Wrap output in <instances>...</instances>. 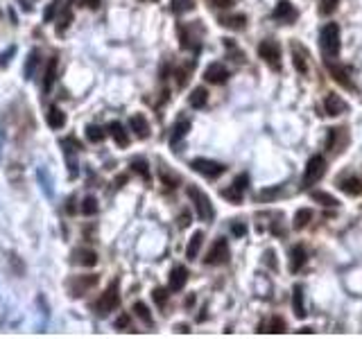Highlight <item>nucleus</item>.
<instances>
[{
	"mask_svg": "<svg viewBox=\"0 0 362 339\" xmlns=\"http://www.w3.org/2000/svg\"><path fill=\"white\" fill-rule=\"evenodd\" d=\"M81 5L88 9H98L100 7V0H81Z\"/></svg>",
	"mask_w": 362,
	"mask_h": 339,
	"instance_id": "obj_48",
	"label": "nucleus"
},
{
	"mask_svg": "<svg viewBox=\"0 0 362 339\" xmlns=\"http://www.w3.org/2000/svg\"><path fill=\"white\" fill-rule=\"evenodd\" d=\"M190 167H193L197 174L202 176H208V179H217V176L222 174V172L226 170L222 163L217 161H211V158H195L193 163H190Z\"/></svg>",
	"mask_w": 362,
	"mask_h": 339,
	"instance_id": "obj_4",
	"label": "nucleus"
},
{
	"mask_svg": "<svg viewBox=\"0 0 362 339\" xmlns=\"http://www.w3.org/2000/svg\"><path fill=\"white\" fill-rule=\"evenodd\" d=\"M188 129H190V122H188V120H179V122H176V125H174V129H172L170 143L176 147V143H179V140L184 138L186 134H188Z\"/></svg>",
	"mask_w": 362,
	"mask_h": 339,
	"instance_id": "obj_30",
	"label": "nucleus"
},
{
	"mask_svg": "<svg viewBox=\"0 0 362 339\" xmlns=\"http://www.w3.org/2000/svg\"><path fill=\"white\" fill-rule=\"evenodd\" d=\"M86 138H88L90 143H102V140H104V131L100 129L98 125H88V127H86Z\"/></svg>",
	"mask_w": 362,
	"mask_h": 339,
	"instance_id": "obj_32",
	"label": "nucleus"
},
{
	"mask_svg": "<svg viewBox=\"0 0 362 339\" xmlns=\"http://www.w3.org/2000/svg\"><path fill=\"white\" fill-rule=\"evenodd\" d=\"M45 120H48V125L52 127V129H63V127H66V113L59 106H50Z\"/></svg>",
	"mask_w": 362,
	"mask_h": 339,
	"instance_id": "obj_17",
	"label": "nucleus"
},
{
	"mask_svg": "<svg viewBox=\"0 0 362 339\" xmlns=\"http://www.w3.org/2000/svg\"><path fill=\"white\" fill-rule=\"evenodd\" d=\"M339 190L346 194H360L362 192V183L355 176H348V179H339Z\"/></svg>",
	"mask_w": 362,
	"mask_h": 339,
	"instance_id": "obj_27",
	"label": "nucleus"
},
{
	"mask_svg": "<svg viewBox=\"0 0 362 339\" xmlns=\"http://www.w3.org/2000/svg\"><path fill=\"white\" fill-rule=\"evenodd\" d=\"M36 179H39L41 190L45 192V197H48V199H52V181H50L48 172H45L43 167H36Z\"/></svg>",
	"mask_w": 362,
	"mask_h": 339,
	"instance_id": "obj_29",
	"label": "nucleus"
},
{
	"mask_svg": "<svg viewBox=\"0 0 362 339\" xmlns=\"http://www.w3.org/2000/svg\"><path fill=\"white\" fill-rule=\"evenodd\" d=\"M306 260H308V253H306V249L301 247V244H297V247L290 251V271H299L303 265H306Z\"/></svg>",
	"mask_w": 362,
	"mask_h": 339,
	"instance_id": "obj_15",
	"label": "nucleus"
},
{
	"mask_svg": "<svg viewBox=\"0 0 362 339\" xmlns=\"http://www.w3.org/2000/svg\"><path fill=\"white\" fill-rule=\"evenodd\" d=\"M324 108H326V113H328V116H342V113H346L348 104L344 102L339 95H333V93H330L328 97L324 99Z\"/></svg>",
	"mask_w": 362,
	"mask_h": 339,
	"instance_id": "obj_12",
	"label": "nucleus"
},
{
	"mask_svg": "<svg viewBox=\"0 0 362 339\" xmlns=\"http://www.w3.org/2000/svg\"><path fill=\"white\" fill-rule=\"evenodd\" d=\"M118 305H120V292H118V280H113V283L104 289L102 296L98 298L95 310H98V314H109V312H113Z\"/></svg>",
	"mask_w": 362,
	"mask_h": 339,
	"instance_id": "obj_2",
	"label": "nucleus"
},
{
	"mask_svg": "<svg viewBox=\"0 0 362 339\" xmlns=\"http://www.w3.org/2000/svg\"><path fill=\"white\" fill-rule=\"evenodd\" d=\"M247 183H249V176H247V174H240V176H235V181H233V188H235V190H240V192H244V188H247Z\"/></svg>",
	"mask_w": 362,
	"mask_h": 339,
	"instance_id": "obj_42",
	"label": "nucleus"
},
{
	"mask_svg": "<svg viewBox=\"0 0 362 339\" xmlns=\"http://www.w3.org/2000/svg\"><path fill=\"white\" fill-rule=\"evenodd\" d=\"M129 127L138 138H147L149 136V122L145 120V116H140V113H136V116L129 118Z\"/></svg>",
	"mask_w": 362,
	"mask_h": 339,
	"instance_id": "obj_14",
	"label": "nucleus"
},
{
	"mask_svg": "<svg viewBox=\"0 0 362 339\" xmlns=\"http://www.w3.org/2000/svg\"><path fill=\"white\" fill-rule=\"evenodd\" d=\"M70 260L75 262V265H81V267H93L95 262H98V253L93 251V249H75V251L70 253Z\"/></svg>",
	"mask_w": 362,
	"mask_h": 339,
	"instance_id": "obj_11",
	"label": "nucleus"
},
{
	"mask_svg": "<svg viewBox=\"0 0 362 339\" xmlns=\"http://www.w3.org/2000/svg\"><path fill=\"white\" fill-rule=\"evenodd\" d=\"M279 192H281L279 188H272V190H262V192L258 194V197H260V199H269V197H276Z\"/></svg>",
	"mask_w": 362,
	"mask_h": 339,
	"instance_id": "obj_45",
	"label": "nucleus"
},
{
	"mask_svg": "<svg viewBox=\"0 0 362 339\" xmlns=\"http://www.w3.org/2000/svg\"><path fill=\"white\" fill-rule=\"evenodd\" d=\"M269 332H285V321L274 316V319L269 321Z\"/></svg>",
	"mask_w": 362,
	"mask_h": 339,
	"instance_id": "obj_41",
	"label": "nucleus"
},
{
	"mask_svg": "<svg viewBox=\"0 0 362 339\" xmlns=\"http://www.w3.org/2000/svg\"><path fill=\"white\" fill-rule=\"evenodd\" d=\"M202 242H204V233H202V231L193 233V238H190L188 247H186V258H188V260H195V258L199 256V249H202Z\"/></svg>",
	"mask_w": 362,
	"mask_h": 339,
	"instance_id": "obj_18",
	"label": "nucleus"
},
{
	"mask_svg": "<svg viewBox=\"0 0 362 339\" xmlns=\"http://www.w3.org/2000/svg\"><path fill=\"white\" fill-rule=\"evenodd\" d=\"M326 68H328V72H330V75H333V79L337 81L339 86H344V88L353 90V81H351V77H348L346 68L337 66V63H326Z\"/></svg>",
	"mask_w": 362,
	"mask_h": 339,
	"instance_id": "obj_13",
	"label": "nucleus"
},
{
	"mask_svg": "<svg viewBox=\"0 0 362 339\" xmlns=\"http://www.w3.org/2000/svg\"><path fill=\"white\" fill-rule=\"evenodd\" d=\"M292 307H294V314H297L299 319L306 316V307H303V287L301 285H297V287L292 289Z\"/></svg>",
	"mask_w": 362,
	"mask_h": 339,
	"instance_id": "obj_22",
	"label": "nucleus"
},
{
	"mask_svg": "<svg viewBox=\"0 0 362 339\" xmlns=\"http://www.w3.org/2000/svg\"><path fill=\"white\" fill-rule=\"evenodd\" d=\"M154 303H156L158 307H163L165 305V301H167V289H163V287H158V289H154Z\"/></svg>",
	"mask_w": 362,
	"mask_h": 339,
	"instance_id": "obj_39",
	"label": "nucleus"
},
{
	"mask_svg": "<svg viewBox=\"0 0 362 339\" xmlns=\"http://www.w3.org/2000/svg\"><path fill=\"white\" fill-rule=\"evenodd\" d=\"M109 134H111V138L116 140L120 147H127V145H129V136H127L125 127H122L120 122H111V125H109Z\"/></svg>",
	"mask_w": 362,
	"mask_h": 339,
	"instance_id": "obj_19",
	"label": "nucleus"
},
{
	"mask_svg": "<svg viewBox=\"0 0 362 339\" xmlns=\"http://www.w3.org/2000/svg\"><path fill=\"white\" fill-rule=\"evenodd\" d=\"M310 199L312 201H317V203H321V206H326V208H335L337 206V199L333 197V194H328V192H321V190H312L310 192Z\"/></svg>",
	"mask_w": 362,
	"mask_h": 339,
	"instance_id": "obj_26",
	"label": "nucleus"
},
{
	"mask_svg": "<svg viewBox=\"0 0 362 339\" xmlns=\"http://www.w3.org/2000/svg\"><path fill=\"white\" fill-rule=\"evenodd\" d=\"M274 18H276V21L290 23V21H294V18H297V12H294V7L288 3V0H281V3L276 5V9H274Z\"/></svg>",
	"mask_w": 362,
	"mask_h": 339,
	"instance_id": "obj_16",
	"label": "nucleus"
},
{
	"mask_svg": "<svg viewBox=\"0 0 362 339\" xmlns=\"http://www.w3.org/2000/svg\"><path fill=\"white\" fill-rule=\"evenodd\" d=\"M61 3H63V0H54L52 5H48V9H45V14H43V21L45 23L52 21V16L59 12V9H61Z\"/></svg>",
	"mask_w": 362,
	"mask_h": 339,
	"instance_id": "obj_37",
	"label": "nucleus"
},
{
	"mask_svg": "<svg viewBox=\"0 0 362 339\" xmlns=\"http://www.w3.org/2000/svg\"><path fill=\"white\" fill-rule=\"evenodd\" d=\"M131 170H134L136 174H140V176H143L145 181L149 179V170H147V163H145L143 158H134V161H131Z\"/></svg>",
	"mask_w": 362,
	"mask_h": 339,
	"instance_id": "obj_33",
	"label": "nucleus"
},
{
	"mask_svg": "<svg viewBox=\"0 0 362 339\" xmlns=\"http://www.w3.org/2000/svg\"><path fill=\"white\" fill-rule=\"evenodd\" d=\"M188 75H190V68H188V70H186V68H184V70H179V75H176V81H179V86H186V81L190 79Z\"/></svg>",
	"mask_w": 362,
	"mask_h": 339,
	"instance_id": "obj_44",
	"label": "nucleus"
},
{
	"mask_svg": "<svg viewBox=\"0 0 362 339\" xmlns=\"http://www.w3.org/2000/svg\"><path fill=\"white\" fill-rule=\"evenodd\" d=\"M292 63L299 72H308V63H306V50L301 45H292Z\"/></svg>",
	"mask_w": 362,
	"mask_h": 339,
	"instance_id": "obj_23",
	"label": "nucleus"
},
{
	"mask_svg": "<svg viewBox=\"0 0 362 339\" xmlns=\"http://www.w3.org/2000/svg\"><path fill=\"white\" fill-rule=\"evenodd\" d=\"M39 63H41V52L39 50H32L30 54H27V61H25V79H34V72H36V68H39Z\"/></svg>",
	"mask_w": 362,
	"mask_h": 339,
	"instance_id": "obj_20",
	"label": "nucleus"
},
{
	"mask_svg": "<svg viewBox=\"0 0 362 339\" xmlns=\"http://www.w3.org/2000/svg\"><path fill=\"white\" fill-rule=\"evenodd\" d=\"M231 231H233V235H238V238H240V235L247 233V226H244V224H233V226H231Z\"/></svg>",
	"mask_w": 362,
	"mask_h": 339,
	"instance_id": "obj_46",
	"label": "nucleus"
},
{
	"mask_svg": "<svg viewBox=\"0 0 362 339\" xmlns=\"http://www.w3.org/2000/svg\"><path fill=\"white\" fill-rule=\"evenodd\" d=\"M188 102H190V106H193V108H204V104L208 102V90L204 88V86H199V88H195L193 93H190Z\"/></svg>",
	"mask_w": 362,
	"mask_h": 339,
	"instance_id": "obj_24",
	"label": "nucleus"
},
{
	"mask_svg": "<svg viewBox=\"0 0 362 339\" xmlns=\"http://www.w3.org/2000/svg\"><path fill=\"white\" fill-rule=\"evenodd\" d=\"M229 260V244L224 238L215 240V244L211 247V251L206 253V262L208 265H222V262Z\"/></svg>",
	"mask_w": 362,
	"mask_h": 339,
	"instance_id": "obj_7",
	"label": "nucleus"
},
{
	"mask_svg": "<svg viewBox=\"0 0 362 339\" xmlns=\"http://www.w3.org/2000/svg\"><path fill=\"white\" fill-rule=\"evenodd\" d=\"M186 280H188V269L181 265H176L174 269L170 271V278H167V287L170 292H181L186 287Z\"/></svg>",
	"mask_w": 362,
	"mask_h": 339,
	"instance_id": "obj_9",
	"label": "nucleus"
},
{
	"mask_svg": "<svg viewBox=\"0 0 362 339\" xmlns=\"http://www.w3.org/2000/svg\"><path fill=\"white\" fill-rule=\"evenodd\" d=\"M188 197L193 199L195 210H197L199 219L211 221L215 212H213V206H211V199H208V194H204L202 190L197 188V185H188Z\"/></svg>",
	"mask_w": 362,
	"mask_h": 339,
	"instance_id": "obj_1",
	"label": "nucleus"
},
{
	"mask_svg": "<svg viewBox=\"0 0 362 339\" xmlns=\"http://www.w3.org/2000/svg\"><path fill=\"white\" fill-rule=\"evenodd\" d=\"M176 332H188V325H176Z\"/></svg>",
	"mask_w": 362,
	"mask_h": 339,
	"instance_id": "obj_49",
	"label": "nucleus"
},
{
	"mask_svg": "<svg viewBox=\"0 0 362 339\" xmlns=\"http://www.w3.org/2000/svg\"><path fill=\"white\" fill-rule=\"evenodd\" d=\"M12 265H14V271H16L18 276L25 274V265H23V262L18 260V256H14V253H12Z\"/></svg>",
	"mask_w": 362,
	"mask_h": 339,
	"instance_id": "obj_43",
	"label": "nucleus"
},
{
	"mask_svg": "<svg viewBox=\"0 0 362 339\" xmlns=\"http://www.w3.org/2000/svg\"><path fill=\"white\" fill-rule=\"evenodd\" d=\"M0 156H3V129H0Z\"/></svg>",
	"mask_w": 362,
	"mask_h": 339,
	"instance_id": "obj_50",
	"label": "nucleus"
},
{
	"mask_svg": "<svg viewBox=\"0 0 362 339\" xmlns=\"http://www.w3.org/2000/svg\"><path fill=\"white\" fill-rule=\"evenodd\" d=\"M337 5H339V0H321L319 3V14L321 16H330V14L337 9Z\"/></svg>",
	"mask_w": 362,
	"mask_h": 339,
	"instance_id": "obj_36",
	"label": "nucleus"
},
{
	"mask_svg": "<svg viewBox=\"0 0 362 339\" xmlns=\"http://www.w3.org/2000/svg\"><path fill=\"white\" fill-rule=\"evenodd\" d=\"M57 66H59V59H57V57H52V59L48 61V68H45V75H43V90H45V93H48V90L52 88V84H54Z\"/></svg>",
	"mask_w": 362,
	"mask_h": 339,
	"instance_id": "obj_21",
	"label": "nucleus"
},
{
	"mask_svg": "<svg viewBox=\"0 0 362 339\" xmlns=\"http://www.w3.org/2000/svg\"><path fill=\"white\" fill-rule=\"evenodd\" d=\"M161 179L167 188H176V183H179V179L174 174H170V172H165V167H161Z\"/></svg>",
	"mask_w": 362,
	"mask_h": 339,
	"instance_id": "obj_38",
	"label": "nucleus"
},
{
	"mask_svg": "<svg viewBox=\"0 0 362 339\" xmlns=\"http://www.w3.org/2000/svg\"><path fill=\"white\" fill-rule=\"evenodd\" d=\"M258 54H260L262 59H265L269 66H276L279 68V59H281V48L276 41H262L260 45H258Z\"/></svg>",
	"mask_w": 362,
	"mask_h": 339,
	"instance_id": "obj_8",
	"label": "nucleus"
},
{
	"mask_svg": "<svg viewBox=\"0 0 362 339\" xmlns=\"http://www.w3.org/2000/svg\"><path fill=\"white\" fill-rule=\"evenodd\" d=\"M81 212H84V215H95V212H98V199L86 197L84 201H81Z\"/></svg>",
	"mask_w": 362,
	"mask_h": 339,
	"instance_id": "obj_35",
	"label": "nucleus"
},
{
	"mask_svg": "<svg viewBox=\"0 0 362 339\" xmlns=\"http://www.w3.org/2000/svg\"><path fill=\"white\" fill-rule=\"evenodd\" d=\"M324 172H326V158L324 156H312L310 161H308V165H306V174H303V185H312V183H317V181L324 176Z\"/></svg>",
	"mask_w": 362,
	"mask_h": 339,
	"instance_id": "obj_5",
	"label": "nucleus"
},
{
	"mask_svg": "<svg viewBox=\"0 0 362 339\" xmlns=\"http://www.w3.org/2000/svg\"><path fill=\"white\" fill-rule=\"evenodd\" d=\"M204 79L208 84H224L229 79V70H226L222 63H211V66L204 70Z\"/></svg>",
	"mask_w": 362,
	"mask_h": 339,
	"instance_id": "obj_10",
	"label": "nucleus"
},
{
	"mask_svg": "<svg viewBox=\"0 0 362 339\" xmlns=\"http://www.w3.org/2000/svg\"><path fill=\"white\" fill-rule=\"evenodd\" d=\"M98 285V276H77V278L68 280V294H70L72 298H79L84 296L86 292H88L90 287H95Z\"/></svg>",
	"mask_w": 362,
	"mask_h": 339,
	"instance_id": "obj_6",
	"label": "nucleus"
},
{
	"mask_svg": "<svg viewBox=\"0 0 362 339\" xmlns=\"http://www.w3.org/2000/svg\"><path fill=\"white\" fill-rule=\"evenodd\" d=\"M308 221H312V210L310 208H299V210L294 212V229L297 231L306 229Z\"/></svg>",
	"mask_w": 362,
	"mask_h": 339,
	"instance_id": "obj_28",
	"label": "nucleus"
},
{
	"mask_svg": "<svg viewBox=\"0 0 362 339\" xmlns=\"http://www.w3.org/2000/svg\"><path fill=\"white\" fill-rule=\"evenodd\" d=\"M319 41H321V48H324L326 54L337 57V52H339V27L335 25V23L324 25V30H321V34H319Z\"/></svg>",
	"mask_w": 362,
	"mask_h": 339,
	"instance_id": "obj_3",
	"label": "nucleus"
},
{
	"mask_svg": "<svg viewBox=\"0 0 362 339\" xmlns=\"http://www.w3.org/2000/svg\"><path fill=\"white\" fill-rule=\"evenodd\" d=\"M134 312L138 314V319L145 321V323H149V325L154 323V321H152V314H149V307L145 305L143 301H136V303H134Z\"/></svg>",
	"mask_w": 362,
	"mask_h": 339,
	"instance_id": "obj_31",
	"label": "nucleus"
},
{
	"mask_svg": "<svg viewBox=\"0 0 362 339\" xmlns=\"http://www.w3.org/2000/svg\"><path fill=\"white\" fill-rule=\"evenodd\" d=\"M222 194H224L226 199H231L233 203H240V199H242V192H240V190H235L233 185H231L229 190H222Z\"/></svg>",
	"mask_w": 362,
	"mask_h": 339,
	"instance_id": "obj_40",
	"label": "nucleus"
},
{
	"mask_svg": "<svg viewBox=\"0 0 362 339\" xmlns=\"http://www.w3.org/2000/svg\"><path fill=\"white\" fill-rule=\"evenodd\" d=\"M116 328H120V330H122V328H129V316H127V314H122L120 319L116 321Z\"/></svg>",
	"mask_w": 362,
	"mask_h": 339,
	"instance_id": "obj_47",
	"label": "nucleus"
},
{
	"mask_svg": "<svg viewBox=\"0 0 362 339\" xmlns=\"http://www.w3.org/2000/svg\"><path fill=\"white\" fill-rule=\"evenodd\" d=\"M195 7V0H172V12L181 14V12H190Z\"/></svg>",
	"mask_w": 362,
	"mask_h": 339,
	"instance_id": "obj_34",
	"label": "nucleus"
},
{
	"mask_svg": "<svg viewBox=\"0 0 362 339\" xmlns=\"http://www.w3.org/2000/svg\"><path fill=\"white\" fill-rule=\"evenodd\" d=\"M220 25L231 27V30H244V25H247V16H242V14L224 16V18H220Z\"/></svg>",
	"mask_w": 362,
	"mask_h": 339,
	"instance_id": "obj_25",
	"label": "nucleus"
}]
</instances>
